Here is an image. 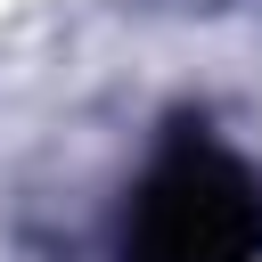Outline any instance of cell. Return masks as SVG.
<instances>
[{
  "label": "cell",
  "instance_id": "obj_1",
  "mask_svg": "<svg viewBox=\"0 0 262 262\" xmlns=\"http://www.w3.org/2000/svg\"><path fill=\"white\" fill-rule=\"evenodd\" d=\"M131 262H262V188L205 139H180L131 213Z\"/></svg>",
  "mask_w": 262,
  "mask_h": 262
}]
</instances>
